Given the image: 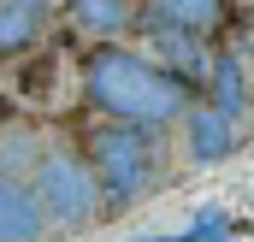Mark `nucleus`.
Masks as SVG:
<instances>
[{
  "label": "nucleus",
  "instance_id": "nucleus-1",
  "mask_svg": "<svg viewBox=\"0 0 254 242\" xmlns=\"http://www.w3.org/2000/svg\"><path fill=\"white\" fill-rule=\"evenodd\" d=\"M83 95L89 107H101L107 119H125V124H172L190 113V83L172 77L166 65L142 60V54H125V48H95L83 60Z\"/></svg>",
  "mask_w": 254,
  "mask_h": 242
},
{
  "label": "nucleus",
  "instance_id": "nucleus-2",
  "mask_svg": "<svg viewBox=\"0 0 254 242\" xmlns=\"http://www.w3.org/2000/svg\"><path fill=\"white\" fill-rule=\"evenodd\" d=\"M83 160H89L95 183H101V201H107V207H130V201H142V189L154 183V136H148V124L107 119V124L89 130Z\"/></svg>",
  "mask_w": 254,
  "mask_h": 242
},
{
  "label": "nucleus",
  "instance_id": "nucleus-3",
  "mask_svg": "<svg viewBox=\"0 0 254 242\" xmlns=\"http://www.w3.org/2000/svg\"><path fill=\"white\" fill-rule=\"evenodd\" d=\"M30 189H36L48 225H89V219L101 213V183L89 172V160L71 154V148H48V154L36 160Z\"/></svg>",
  "mask_w": 254,
  "mask_h": 242
},
{
  "label": "nucleus",
  "instance_id": "nucleus-4",
  "mask_svg": "<svg viewBox=\"0 0 254 242\" xmlns=\"http://www.w3.org/2000/svg\"><path fill=\"white\" fill-rule=\"evenodd\" d=\"M42 237H48V213H42L36 189L0 172V242H42Z\"/></svg>",
  "mask_w": 254,
  "mask_h": 242
},
{
  "label": "nucleus",
  "instance_id": "nucleus-5",
  "mask_svg": "<svg viewBox=\"0 0 254 242\" xmlns=\"http://www.w3.org/2000/svg\"><path fill=\"white\" fill-rule=\"evenodd\" d=\"M48 12H54V0H0V60L24 54L48 30Z\"/></svg>",
  "mask_w": 254,
  "mask_h": 242
},
{
  "label": "nucleus",
  "instance_id": "nucleus-6",
  "mask_svg": "<svg viewBox=\"0 0 254 242\" xmlns=\"http://www.w3.org/2000/svg\"><path fill=\"white\" fill-rule=\"evenodd\" d=\"M184 130H190V160H201V166H213V160H225V154L237 148L231 119H225V113H213L207 101L184 113Z\"/></svg>",
  "mask_w": 254,
  "mask_h": 242
},
{
  "label": "nucleus",
  "instance_id": "nucleus-7",
  "mask_svg": "<svg viewBox=\"0 0 254 242\" xmlns=\"http://www.w3.org/2000/svg\"><path fill=\"white\" fill-rule=\"evenodd\" d=\"M148 24L184 30V36H207L225 24V0H148Z\"/></svg>",
  "mask_w": 254,
  "mask_h": 242
},
{
  "label": "nucleus",
  "instance_id": "nucleus-8",
  "mask_svg": "<svg viewBox=\"0 0 254 242\" xmlns=\"http://www.w3.org/2000/svg\"><path fill=\"white\" fill-rule=\"evenodd\" d=\"M207 89H213V113H225V119L237 124L243 113H249V89H243V65H237V54H219V60L207 65Z\"/></svg>",
  "mask_w": 254,
  "mask_h": 242
},
{
  "label": "nucleus",
  "instance_id": "nucleus-9",
  "mask_svg": "<svg viewBox=\"0 0 254 242\" xmlns=\"http://www.w3.org/2000/svg\"><path fill=\"white\" fill-rule=\"evenodd\" d=\"M130 18H136V0H71V24L101 36V42L130 30Z\"/></svg>",
  "mask_w": 254,
  "mask_h": 242
},
{
  "label": "nucleus",
  "instance_id": "nucleus-10",
  "mask_svg": "<svg viewBox=\"0 0 254 242\" xmlns=\"http://www.w3.org/2000/svg\"><path fill=\"white\" fill-rule=\"evenodd\" d=\"M18 95L36 101V107H48L60 95V54H36V60L18 65Z\"/></svg>",
  "mask_w": 254,
  "mask_h": 242
}]
</instances>
